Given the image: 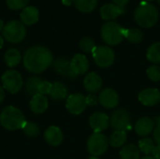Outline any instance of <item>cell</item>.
Wrapping results in <instances>:
<instances>
[{
  "label": "cell",
  "instance_id": "cell-33",
  "mask_svg": "<svg viewBox=\"0 0 160 159\" xmlns=\"http://www.w3.org/2000/svg\"><path fill=\"white\" fill-rule=\"evenodd\" d=\"M6 3L9 9L20 10L28 6L29 0H6Z\"/></svg>",
  "mask_w": 160,
  "mask_h": 159
},
{
  "label": "cell",
  "instance_id": "cell-40",
  "mask_svg": "<svg viewBox=\"0 0 160 159\" xmlns=\"http://www.w3.org/2000/svg\"><path fill=\"white\" fill-rule=\"evenodd\" d=\"M5 96H6V91L5 89L3 88L2 85H0V104L3 102L4 98H5Z\"/></svg>",
  "mask_w": 160,
  "mask_h": 159
},
{
  "label": "cell",
  "instance_id": "cell-42",
  "mask_svg": "<svg viewBox=\"0 0 160 159\" xmlns=\"http://www.w3.org/2000/svg\"><path fill=\"white\" fill-rule=\"evenodd\" d=\"M73 0H62V3L65 5V6H70L72 4Z\"/></svg>",
  "mask_w": 160,
  "mask_h": 159
},
{
  "label": "cell",
  "instance_id": "cell-3",
  "mask_svg": "<svg viewBox=\"0 0 160 159\" xmlns=\"http://www.w3.org/2000/svg\"><path fill=\"white\" fill-rule=\"evenodd\" d=\"M134 18L141 27H153L158 21V9L150 3L141 4L134 12Z\"/></svg>",
  "mask_w": 160,
  "mask_h": 159
},
{
  "label": "cell",
  "instance_id": "cell-18",
  "mask_svg": "<svg viewBox=\"0 0 160 159\" xmlns=\"http://www.w3.org/2000/svg\"><path fill=\"white\" fill-rule=\"evenodd\" d=\"M48 106H49L48 98L46 97V96L40 94H37L33 96L29 102L30 110L36 114L43 113L48 109Z\"/></svg>",
  "mask_w": 160,
  "mask_h": 159
},
{
  "label": "cell",
  "instance_id": "cell-26",
  "mask_svg": "<svg viewBox=\"0 0 160 159\" xmlns=\"http://www.w3.org/2000/svg\"><path fill=\"white\" fill-rule=\"evenodd\" d=\"M128 140L127 132L126 131H114L109 140V144L114 148H118L123 146Z\"/></svg>",
  "mask_w": 160,
  "mask_h": 159
},
{
  "label": "cell",
  "instance_id": "cell-27",
  "mask_svg": "<svg viewBox=\"0 0 160 159\" xmlns=\"http://www.w3.org/2000/svg\"><path fill=\"white\" fill-rule=\"evenodd\" d=\"M42 80L39 77L37 76H32L29 79H27L25 82V91L29 96H35L38 94V86Z\"/></svg>",
  "mask_w": 160,
  "mask_h": 159
},
{
  "label": "cell",
  "instance_id": "cell-7",
  "mask_svg": "<svg viewBox=\"0 0 160 159\" xmlns=\"http://www.w3.org/2000/svg\"><path fill=\"white\" fill-rule=\"evenodd\" d=\"M92 54L95 63L103 68L111 67L115 59L114 52L108 46H97Z\"/></svg>",
  "mask_w": 160,
  "mask_h": 159
},
{
  "label": "cell",
  "instance_id": "cell-36",
  "mask_svg": "<svg viewBox=\"0 0 160 159\" xmlns=\"http://www.w3.org/2000/svg\"><path fill=\"white\" fill-rule=\"evenodd\" d=\"M98 102V98L96 97V96H93V95H89L86 97V103H87V106H94V105H97Z\"/></svg>",
  "mask_w": 160,
  "mask_h": 159
},
{
  "label": "cell",
  "instance_id": "cell-30",
  "mask_svg": "<svg viewBox=\"0 0 160 159\" xmlns=\"http://www.w3.org/2000/svg\"><path fill=\"white\" fill-rule=\"evenodd\" d=\"M156 145L152 139L150 138H143L139 142V149L141 152H142L145 155H150L153 153Z\"/></svg>",
  "mask_w": 160,
  "mask_h": 159
},
{
  "label": "cell",
  "instance_id": "cell-35",
  "mask_svg": "<svg viewBox=\"0 0 160 159\" xmlns=\"http://www.w3.org/2000/svg\"><path fill=\"white\" fill-rule=\"evenodd\" d=\"M51 89H52V83L47 81H42L38 86V94L43 96L50 95Z\"/></svg>",
  "mask_w": 160,
  "mask_h": 159
},
{
  "label": "cell",
  "instance_id": "cell-45",
  "mask_svg": "<svg viewBox=\"0 0 160 159\" xmlns=\"http://www.w3.org/2000/svg\"><path fill=\"white\" fill-rule=\"evenodd\" d=\"M141 159H155L154 157H149V156H147V157H142V158Z\"/></svg>",
  "mask_w": 160,
  "mask_h": 159
},
{
  "label": "cell",
  "instance_id": "cell-8",
  "mask_svg": "<svg viewBox=\"0 0 160 159\" xmlns=\"http://www.w3.org/2000/svg\"><path fill=\"white\" fill-rule=\"evenodd\" d=\"M109 142L102 133H94L87 141L88 152L93 157H99L103 155L108 149Z\"/></svg>",
  "mask_w": 160,
  "mask_h": 159
},
{
  "label": "cell",
  "instance_id": "cell-28",
  "mask_svg": "<svg viewBox=\"0 0 160 159\" xmlns=\"http://www.w3.org/2000/svg\"><path fill=\"white\" fill-rule=\"evenodd\" d=\"M146 56L150 62L160 64V42H156L149 47Z\"/></svg>",
  "mask_w": 160,
  "mask_h": 159
},
{
  "label": "cell",
  "instance_id": "cell-9",
  "mask_svg": "<svg viewBox=\"0 0 160 159\" xmlns=\"http://www.w3.org/2000/svg\"><path fill=\"white\" fill-rule=\"evenodd\" d=\"M110 123L115 131H127L131 128L130 115L124 109L115 111L110 118Z\"/></svg>",
  "mask_w": 160,
  "mask_h": 159
},
{
  "label": "cell",
  "instance_id": "cell-32",
  "mask_svg": "<svg viewBox=\"0 0 160 159\" xmlns=\"http://www.w3.org/2000/svg\"><path fill=\"white\" fill-rule=\"evenodd\" d=\"M96 47L95 41L89 37H84L80 40V48L84 52H93Z\"/></svg>",
  "mask_w": 160,
  "mask_h": 159
},
{
  "label": "cell",
  "instance_id": "cell-14",
  "mask_svg": "<svg viewBox=\"0 0 160 159\" xmlns=\"http://www.w3.org/2000/svg\"><path fill=\"white\" fill-rule=\"evenodd\" d=\"M70 66L72 71L76 74V76L82 75L85 72H87L89 68V61L85 55L77 53L72 57L70 61Z\"/></svg>",
  "mask_w": 160,
  "mask_h": 159
},
{
  "label": "cell",
  "instance_id": "cell-29",
  "mask_svg": "<svg viewBox=\"0 0 160 159\" xmlns=\"http://www.w3.org/2000/svg\"><path fill=\"white\" fill-rule=\"evenodd\" d=\"M125 37L131 43H140L143 38V34L138 28L126 29L125 30Z\"/></svg>",
  "mask_w": 160,
  "mask_h": 159
},
{
  "label": "cell",
  "instance_id": "cell-13",
  "mask_svg": "<svg viewBox=\"0 0 160 159\" xmlns=\"http://www.w3.org/2000/svg\"><path fill=\"white\" fill-rule=\"evenodd\" d=\"M138 97L145 106H156L160 102V92L157 88H146L140 92Z\"/></svg>",
  "mask_w": 160,
  "mask_h": 159
},
{
  "label": "cell",
  "instance_id": "cell-12",
  "mask_svg": "<svg viewBox=\"0 0 160 159\" xmlns=\"http://www.w3.org/2000/svg\"><path fill=\"white\" fill-rule=\"evenodd\" d=\"M89 125L94 130V133H101L110 126V118L106 113L95 112L89 118Z\"/></svg>",
  "mask_w": 160,
  "mask_h": 159
},
{
  "label": "cell",
  "instance_id": "cell-34",
  "mask_svg": "<svg viewBox=\"0 0 160 159\" xmlns=\"http://www.w3.org/2000/svg\"><path fill=\"white\" fill-rule=\"evenodd\" d=\"M147 76L153 82H159L160 81V67L158 65H154L148 67L147 69Z\"/></svg>",
  "mask_w": 160,
  "mask_h": 159
},
{
  "label": "cell",
  "instance_id": "cell-47",
  "mask_svg": "<svg viewBox=\"0 0 160 159\" xmlns=\"http://www.w3.org/2000/svg\"><path fill=\"white\" fill-rule=\"evenodd\" d=\"M147 1H153V0H147Z\"/></svg>",
  "mask_w": 160,
  "mask_h": 159
},
{
  "label": "cell",
  "instance_id": "cell-20",
  "mask_svg": "<svg viewBox=\"0 0 160 159\" xmlns=\"http://www.w3.org/2000/svg\"><path fill=\"white\" fill-rule=\"evenodd\" d=\"M135 131L141 137L148 136L155 129L154 121L149 117H142L135 124Z\"/></svg>",
  "mask_w": 160,
  "mask_h": 159
},
{
  "label": "cell",
  "instance_id": "cell-44",
  "mask_svg": "<svg viewBox=\"0 0 160 159\" xmlns=\"http://www.w3.org/2000/svg\"><path fill=\"white\" fill-rule=\"evenodd\" d=\"M4 26H5V24H4V22H3V20H1V19H0V32H1V31H3V29H4Z\"/></svg>",
  "mask_w": 160,
  "mask_h": 159
},
{
  "label": "cell",
  "instance_id": "cell-41",
  "mask_svg": "<svg viewBox=\"0 0 160 159\" xmlns=\"http://www.w3.org/2000/svg\"><path fill=\"white\" fill-rule=\"evenodd\" d=\"M154 124L157 126V127H158V126H160V116H158V117H156L154 120Z\"/></svg>",
  "mask_w": 160,
  "mask_h": 159
},
{
  "label": "cell",
  "instance_id": "cell-24",
  "mask_svg": "<svg viewBox=\"0 0 160 159\" xmlns=\"http://www.w3.org/2000/svg\"><path fill=\"white\" fill-rule=\"evenodd\" d=\"M73 3L79 11L82 13H90L96 8L98 0H73Z\"/></svg>",
  "mask_w": 160,
  "mask_h": 159
},
{
  "label": "cell",
  "instance_id": "cell-23",
  "mask_svg": "<svg viewBox=\"0 0 160 159\" xmlns=\"http://www.w3.org/2000/svg\"><path fill=\"white\" fill-rule=\"evenodd\" d=\"M67 96H68V88L64 83L60 82H55L52 83L50 97L53 100H63L67 97Z\"/></svg>",
  "mask_w": 160,
  "mask_h": 159
},
{
  "label": "cell",
  "instance_id": "cell-5",
  "mask_svg": "<svg viewBox=\"0 0 160 159\" xmlns=\"http://www.w3.org/2000/svg\"><path fill=\"white\" fill-rule=\"evenodd\" d=\"M2 35L4 39L10 43H20L26 36V28L21 21L12 20L5 24Z\"/></svg>",
  "mask_w": 160,
  "mask_h": 159
},
{
  "label": "cell",
  "instance_id": "cell-37",
  "mask_svg": "<svg viewBox=\"0 0 160 159\" xmlns=\"http://www.w3.org/2000/svg\"><path fill=\"white\" fill-rule=\"evenodd\" d=\"M154 140L158 145H160V126L156 127L154 129Z\"/></svg>",
  "mask_w": 160,
  "mask_h": 159
},
{
  "label": "cell",
  "instance_id": "cell-31",
  "mask_svg": "<svg viewBox=\"0 0 160 159\" xmlns=\"http://www.w3.org/2000/svg\"><path fill=\"white\" fill-rule=\"evenodd\" d=\"M22 130L24 132V134L30 138H35L37 136H38L39 134V127L38 125H37L36 123L34 122H30V121H26L23 127H22Z\"/></svg>",
  "mask_w": 160,
  "mask_h": 159
},
{
  "label": "cell",
  "instance_id": "cell-38",
  "mask_svg": "<svg viewBox=\"0 0 160 159\" xmlns=\"http://www.w3.org/2000/svg\"><path fill=\"white\" fill-rule=\"evenodd\" d=\"M152 154L155 159H160V145H156Z\"/></svg>",
  "mask_w": 160,
  "mask_h": 159
},
{
  "label": "cell",
  "instance_id": "cell-43",
  "mask_svg": "<svg viewBox=\"0 0 160 159\" xmlns=\"http://www.w3.org/2000/svg\"><path fill=\"white\" fill-rule=\"evenodd\" d=\"M3 46H4V37L0 35V50L3 48Z\"/></svg>",
  "mask_w": 160,
  "mask_h": 159
},
{
  "label": "cell",
  "instance_id": "cell-17",
  "mask_svg": "<svg viewBox=\"0 0 160 159\" xmlns=\"http://www.w3.org/2000/svg\"><path fill=\"white\" fill-rule=\"evenodd\" d=\"M20 19L24 25H33L39 19V10L34 6H27L22 9Z\"/></svg>",
  "mask_w": 160,
  "mask_h": 159
},
{
  "label": "cell",
  "instance_id": "cell-19",
  "mask_svg": "<svg viewBox=\"0 0 160 159\" xmlns=\"http://www.w3.org/2000/svg\"><path fill=\"white\" fill-rule=\"evenodd\" d=\"M100 16L103 20H114L125 12L124 7L114 4H105L100 7Z\"/></svg>",
  "mask_w": 160,
  "mask_h": 159
},
{
  "label": "cell",
  "instance_id": "cell-22",
  "mask_svg": "<svg viewBox=\"0 0 160 159\" xmlns=\"http://www.w3.org/2000/svg\"><path fill=\"white\" fill-rule=\"evenodd\" d=\"M4 59H5V63L7 64V66L12 68V67H17L21 63L22 55H21V52L17 49L10 48L5 52Z\"/></svg>",
  "mask_w": 160,
  "mask_h": 159
},
{
  "label": "cell",
  "instance_id": "cell-2",
  "mask_svg": "<svg viewBox=\"0 0 160 159\" xmlns=\"http://www.w3.org/2000/svg\"><path fill=\"white\" fill-rule=\"evenodd\" d=\"M26 120L22 111L14 106L4 108L0 113V125L7 130L16 131L22 129Z\"/></svg>",
  "mask_w": 160,
  "mask_h": 159
},
{
  "label": "cell",
  "instance_id": "cell-11",
  "mask_svg": "<svg viewBox=\"0 0 160 159\" xmlns=\"http://www.w3.org/2000/svg\"><path fill=\"white\" fill-rule=\"evenodd\" d=\"M98 102L106 109H113L119 103V96L116 91L112 88L102 90L98 97Z\"/></svg>",
  "mask_w": 160,
  "mask_h": 159
},
{
  "label": "cell",
  "instance_id": "cell-21",
  "mask_svg": "<svg viewBox=\"0 0 160 159\" xmlns=\"http://www.w3.org/2000/svg\"><path fill=\"white\" fill-rule=\"evenodd\" d=\"M53 67L54 69L61 75L74 79L76 78V74L72 71L71 66H70V61L67 60L66 58H58L53 62Z\"/></svg>",
  "mask_w": 160,
  "mask_h": 159
},
{
  "label": "cell",
  "instance_id": "cell-16",
  "mask_svg": "<svg viewBox=\"0 0 160 159\" xmlns=\"http://www.w3.org/2000/svg\"><path fill=\"white\" fill-rule=\"evenodd\" d=\"M44 139L49 145L55 147L62 143L64 136H63V132L58 127L52 126L45 130Z\"/></svg>",
  "mask_w": 160,
  "mask_h": 159
},
{
  "label": "cell",
  "instance_id": "cell-1",
  "mask_svg": "<svg viewBox=\"0 0 160 159\" xmlns=\"http://www.w3.org/2000/svg\"><path fill=\"white\" fill-rule=\"evenodd\" d=\"M53 63L52 52L41 45L32 46L27 49L22 57L24 68L33 74L44 72Z\"/></svg>",
  "mask_w": 160,
  "mask_h": 159
},
{
  "label": "cell",
  "instance_id": "cell-46",
  "mask_svg": "<svg viewBox=\"0 0 160 159\" xmlns=\"http://www.w3.org/2000/svg\"><path fill=\"white\" fill-rule=\"evenodd\" d=\"M158 3H159V4H160V0H158Z\"/></svg>",
  "mask_w": 160,
  "mask_h": 159
},
{
  "label": "cell",
  "instance_id": "cell-6",
  "mask_svg": "<svg viewBox=\"0 0 160 159\" xmlns=\"http://www.w3.org/2000/svg\"><path fill=\"white\" fill-rule=\"evenodd\" d=\"M1 81L5 91L10 94H17L19 91H21L23 85L22 75L15 69H8L5 71L1 77Z\"/></svg>",
  "mask_w": 160,
  "mask_h": 159
},
{
  "label": "cell",
  "instance_id": "cell-39",
  "mask_svg": "<svg viewBox=\"0 0 160 159\" xmlns=\"http://www.w3.org/2000/svg\"><path fill=\"white\" fill-rule=\"evenodd\" d=\"M112 1H113L114 5L119 6V7H124L129 2V0H112Z\"/></svg>",
  "mask_w": 160,
  "mask_h": 159
},
{
  "label": "cell",
  "instance_id": "cell-25",
  "mask_svg": "<svg viewBox=\"0 0 160 159\" xmlns=\"http://www.w3.org/2000/svg\"><path fill=\"white\" fill-rule=\"evenodd\" d=\"M121 159H140V149L134 144H128L120 151Z\"/></svg>",
  "mask_w": 160,
  "mask_h": 159
},
{
  "label": "cell",
  "instance_id": "cell-15",
  "mask_svg": "<svg viewBox=\"0 0 160 159\" xmlns=\"http://www.w3.org/2000/svg\"><path fill=\"white\" fill-rule=\"evenodd\" d=\"M83 85L87 92L91 94L98 93L102 87V79L98 73L90 72L85 76L83 80Z\"/></svg>",
  "mask_w": 160,
  "mask_h": 159
},
{
  "label": "cell",
  "instance_id": "cell-4",
  "mask_svg": "<svg viewBox=\"0 0 160 159\" xmlns=\"http://www.w3.org/2000/svg\"><path fill=\"white\" fill-rule=\"evenodd\" d=\"M125 28L115 22H108L101 27V37L110 46L120 44L125 38Z\"/></svg>",
  "mask_w": 160,
  "mask_h": 159
},
{
  "label": "cell",
  "instance_id": "cell-10",
  "mask_svg": "<svg viewBox=\"0 0 160 159\" xmlns=\"http://www.w3.org/2000/svg\"><path fill=\"white\" fill-rule=\"evenodd\" d=\"M86 107V97L82 94H72L67 98L66 108L71 114L79 115L83 112Z\"/></svg>",
  "mask_w": 160,
  "mask_h": 159
}]
</instances>
